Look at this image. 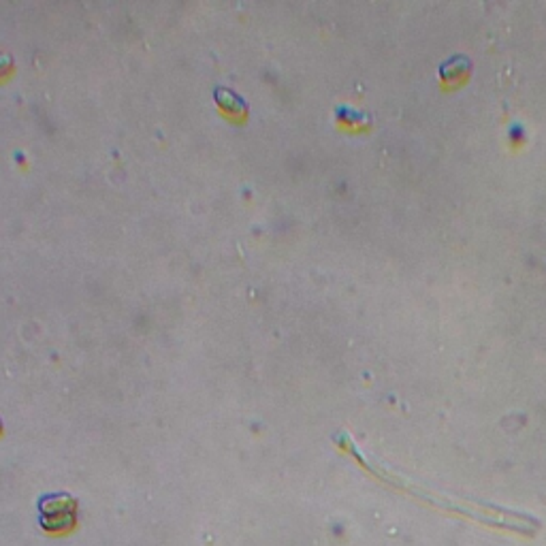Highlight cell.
<instances>
[{
    "instance_id": "6da1fadb",
    "label": "cell",
    "mask_w": 546,
    "mask_h": 546,
    "mask_svg": "<svg viewBox=\"0 0 546 546\" xmlns=\"http://www.w3.org/2000/svg\"><path fill=\"white\" fill-rule=\"evenodd\" d=\"M41 510V525L49 531H60L68 529L75 523V512H77V502L66 495H47L39 502Z\"/></svg>"
},
{
    "instance_id": "7a4b0ae2",
    "label": "cell",
    "mask_w": 546,
    "mask_h": 546,
    "mask_svg": "<svg viewBox=\"0 0 546 546\" xmlns=\"http://www.w3.org/2000/svg\"><path fill=\"white\" fill-rule=\"evenodd\" d=\"M472 68V62L468 56L457 54V56H450L448 60H444L439 64V77L446 83H457L459 79H463Z\"/></svg>"
},
{
    "instance_id": "3957f363",
    "label": "cell",
    "mask_w": 546,
    "mask_h": 546,
    "mask_svg": "<svg viewBox=\"0 0 546 546\" xmlns=\"http://www.w3.org/2000/svg\"><path fill=\"white\" fill-rule=\"evenodd\" d=\"M214 99L216 103L231 116H245L248 114V103L237 95L233 92L231 87H224V85H218L214 90Z\"/></svg>"
},
{
    "instance_id": "277c9868",
    "label": "cell",
    "mask_w": 546,
    "mask_h": 546,
    "mask_svg": "<svg viewBox=\"0 0 546 546\" xmlns=\"http://www.w3.org/2000/svg\"><path fill=\"white\" fill-rule=\"evenodd\" d=\"M11 56H7V54H0V73H5L9 66H11Z\"/></svg>"
}]
</instances>
